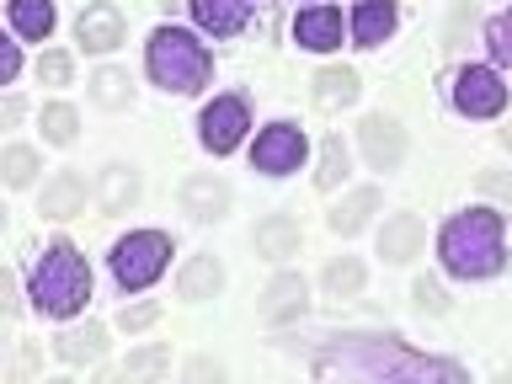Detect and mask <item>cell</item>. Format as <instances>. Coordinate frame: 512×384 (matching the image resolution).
<instances>
[{
    "label": "cell",
    "mask_w": 512,
    "mask_h": 384,
    "mask_svg": "<svg viewBox=\"0 0 512 384\" xmlns=\"http://www.w3.org/2000/svg\"><path fill=\"white\" fill-rule=\"evenodd\" d=\"M11 27H16V38H27V43H48L59 27L54 0H11Z\"/></svg>",
    "instance_id": "obj_24"
},
{
    "label": "cell",
    "mask_w": 512,
    "mask_h": 384,
    "mask_svg": "<svg viewBox=\"0 0 512 384\" xmlns=\"http://www.w3.org/2000/svg\"><path fill=\"white\" fill-rule=\"evenodd\" d=\"M6 219H11V214H6V203H0V230H6Z\"/></svg>",
    "instance_id": "obj_45"
},
{
    "label": "cell",
    "mask_w": 512,
    "mask_h": 384,
    "mask_svg": "<svg viewBox=\"0 0 512 384\" xmlns=\"http://www.w3.org/2000/svg\"><path fill=\"white\" fill-rule=\"evenodd\" d=\"M304 304H310V283L299 278V272H278L267 288H262V304H256V315L267 320V326H288V320L304 315Z\"/></svg>",
    "instance_id": "obj_12"
},
{
    "label": "cell",
    "mask_w": 512,
    "mask_h": 384,
    "mask_svg": "<svg viewBox=\"0 0 512 384\" xmlns=\"http://www.w3.org/2000/svg\"><path fill=\"white\" fill-rule=\"evenodd\" d=\"M358 139H363V160L374 166L379 176L400 171V160H406V128L395 118H384V112H368L358 123Z\"/></svg>",
    "instance_id": "obj_9"
},
{
    "label": "cell",
    "mask_w": 512,
    "mask_h": 384,
    "mask_svg": "<svg viewBox=\"0 0 512 384\" xmlns=\"http://www.w3.org/2000/svg\"><path fill=\"white\" fill-rule=\"evenodd\" d=\"M502 150H512V123L502 128Z\"/></svg>",
    "instance_id": "obj_44"
},
{
    "label": "cell",
    "mask_w": 512,
    "mask_h": 384,
    "mask_svg": "<svg viewBox=\"0 0 512 384\" xmlns=\"http://www.w3.org/2000/svg\"><path fill=\"white\" fill-rule=\"evenodd\" d=\"M16 342H11V336H6V326H0V363H6V352H11Z\"/></svg>",
    "instance_id": "obj_43"
},
{
    "label": "cell",
    "mask_w": 512,
    "mask_h": 384,
    "mask_svg": "<svg viewBox=\"0 0 512 384\" xmlns=\"http://www.w3.org/2000/svg\"><path fill=\"white\" fill-rule=\"evenodd\" d=\"M80 208H86V176H80V171H54V176H48L43 198H38V219L64 224V219H75Z\"/></svg>",
    "instance_id": "obj_13"
},
{
    "label": "cell",
    "mask_w": 512,
    "mask_h": 384,
    "mask_svg": "<svg viewBox=\"0 0 512 384\" xmlns=\"http://www.w3.org/2000/svg\"><path fill=\"white\" fill-rule=\"evenodd\" d=\"M27 304L48 320H75L91 304V262L80 256L70 240H48L43 256L32 262L27 278Z\"/></svg>",
    "instance_id": "obj_3"
},
{
    "label": "cell",
    "mask_w": 512,
    "mask_h": 384,
    "mask_svg": "<svg viewBox=\"0 0 512 384\" xmlns=\"http://www.w3.org/2000/svg\"><path fill=\"white\" fill-rule=\"evenodd\" d=\"M139 192H144V182H139L134 166H107L96 176V203H102L107 214H128V208L139 203Z\"/></svg>",
    "instance_id": "obj_22"
},
{
    "label": "cell",
    "mask_w": 512,
    "mask_h": 384,
    "mask_svg": "<svg viewBox=\"0 0 512 384\" xmlns=\"http://www.w3.org/2000/svg\"><path fill=\"white\" fill-rule=\"evenodd\" d=\"M96 384H128V374L112 368V363H96Z\"/></svg>",
    "instance_id": "obj_42"
},
{
    "label": "cell",
    "mask_w": 512,
    "mask_h": 384,
    "mask_svg": "<svg viewBox=\"0 0 512 384\" xmlns=\"http://www.w3.org/2000/svg\"><path fill=\"white\" fill-rule=\"evenodd\" d=\"M54 352H59V358L64 363H102L107 358V326H102V320H75V326H64L59 336H54Z\"/></svg>",
    "instance_id": "obj_14"
},
{
    "label": "cell",
    "mask_w": 512,
    "mask_h": 384,
    "mask_svg": "<svg viewBox=\"0 0 512 384\" xmlns=\"http://www.w3.org/2000/svg\"><path fill=\"white\" fill-rule=\"evenodd\" d=\"M475 187L486 192L491 203H502V208H512V171H496V166H491V171H480V176H475Z\"/></svg>",
    "instance_id": "obj_37"
},
{
    "label": "cell",
    "mask_w": 512,
    "mask_h": 384,
    "mask_svg": "<svg viewBox=\"0 0 512 384\" xmlns=\"http://www.w3.org/2000/svg\"><path fill=\"white\" fill-rule=\"evenodd\" d=\"M256 256L262 262H294L299 246H304V235H299V219H288V214H267L262 224H256Z\"/></svg>",
    "instance_id": "obj_17"
},
{
    "label": "cell",
    "mask_w": 512,
    "mask_h": 384,
    "mask_svg": "<svg viewBox=\"0 0 512 384\" xmlns=\"http://www.w3.org/2000/svg\"><path fill=\"white\" fill-rule=\"evenodd\" d=\"M16 75H22V48L11 43V32H0V86H11Z\"/></svg>",
    "instance_id": "obj_40"
},
{
    "label": "cell",
    "mask_w": 512,
    "mask_h": 384,
    "mask_svg": "<svg viewBox=\"0 0 512 384\" xmlns=\"http://www.w3.org/2000/svg\"><path fill=\"white\" fill-rule=\"evenodd\" d=\"M395 27H400L395 0H358V11H352V43L358 48H379Z\"/></svg>",
    "instance_id": "obj_19"
},
{
    "label": "cell",
    "mask_w": 512,
    "mask_h": 384,
    "mask_svg": "<svg viewBox=\"0 0 512 384\" xmlns=\"http://www.w3.org/2000/svg\"><path fill=\"white\" fill-rule=\"evenodd\" d=\"M363 96V80L352 64H326V70L315 75V107L320 112H336V107H352Z\"/></svg>",
    "instance_id": "obj_21"
},
{
    "label": "cell",
    "mask_w": 512,
    "mask_h": 384,
    "mask_svg": "<svg viewBox=\"0 0 512 384\" xmlns=\"http://www.w3.org/2000/svg\"><path fill=\"white\" fill-rule=\"evenodd\" d=\"M123 38H128V22L112 0H96V6L75 16V43L86 54H112V48H123Z\"/></svg>",
    "instance_id": "obj_10"
},
{
    "label": "cell",
    "mask_w": 512,
    "mask_h": 384,
    "mask_svg": "<svg viewBox=\"0 0 512 384\" xmlns=\"http://www.w3.org/2000/svg\"><path fill=\"white\" fill-rule=\"evenodd\" d=\"M347 166H352L347 144H342V134H331L326 144H320V166H315V187H320V192H336V187L347 182Z\"/></svg>",
    "instance_id": "obj_29"
},
{
    "label": "cell",
    "mask_w": 512,
    "mask_h": 384,
    "mask_svg": "<svg viewBox=\"0 0 512 384\" xmlns=\"http://www.w3.org/2000/svg\"><path fill=\"white\" fill-rule=\"evenodd\" d=\"M182 384H230V374H224V363H214L203 352V358H192L187 368H182Z\"/></svg>",
    "instance_id": "obj_38"
},
{
    "label": "cell",
    "mask_w": 512,
    "mask_h": 384,
    "mask_svg": "<svg viewBox=\"0 0 512 384\" xmlns=\"http://www.w3.org/2000/svg\"><path fill=\"white\" fill-rule=\"evenodd\" d=\"M230 203H235V192L224 176H187L182 182V214L192 224H219L230 214Z\"/></svg>",
    "instance_id": "obj_11"
},
{
    "label": "cell",
    "mask_w": 512,
    "mask_h": 384,
    "mask_svg": "<svg viewBox=\"0 0 512 384\" xmlns=\"http://www.w3.org/2000/svg\"><path fill=\"white\" fill-rule=\"evenodd\" d=\"M374 214H379V187H352L347 198L326 214V224H331L336 235H358Z\"/></svg>",
    "instance_id": "obj_23"
},
{
    "label": "cell",
    "mask_w": 512,
    "mask_h": 384,
    "mask_svg": "<svg viewBox=\"0 0 512 384\" xmlns=\"http://www.w3.org/2000/svg\"><path fill=\"white\" fill-rule=\"evenodd\" d=\"M187 11H192V22H198L208 38H235V32L251 22L246 0H192Z\"/></svg>",
    "instance_id": "obj_20"
},
{
    "label": "cell",
    "mask_w": 512,
    "mask_h": 384,
    "mask_svg": "<svg viewBox=\"0 0 512 384\" xmlns=\"http://www.w3.org/2000/svg\"><path fill=\"white\" fill-rule=\"evenodd\" d=\"M171 251L176 246H171L166 230H128L118 246H112V278H118V288H128V294H139V288L166 278Z\"/></svg>",
    "instance_id": "obj_5"
},
{
    "label": "cell",
    "mask_w": 512,
    "mask_h": 384,
    "mask_svg": "<svg viewBox=\"0 0 512 384\" xmlns=\"http://www.w3.org/2000/svg\"><path fill=\"white\" fill-rule=\"evenodd\" d=\"M438 262L448 278L486 283L507 267V219L496 208H464L443 224L438 235Z\"/></svg>",
    "instance_id": "obj_2"
},
{
    "label": "cell",
    "mask_w": 512,
    "mask_h": 384,
    "mask_svg": "<svg viewBox=\"0 0 512 384\" xmlns=\"http://www.w3.org/2000/svg\"><path fill=\"white\" fill-rule=\"evenodd\" d=\"M304 155H310V139H304V128L288 123V118L267 123L262 134H256V144H251V166L262 171V176H288V171H299Z\"/></svg>",
    "instance_id": "obj_8"
},
{
    "label": "cell",
    "mask_w": 512,
    "mask_h": 384,
    "mask_svg": "<svg viewBox=\"0 0 512 384\" xmlns=\"http://www.w3.org/2000/svg\"><path fill=\"white\" fill-rule=\"evenodd\" d=\"M427 246V224L416 214H390L379 230V256L384 262H416V251Z\"/></svg>",
    "instance_id": "obj_18"
},
{
    "label": "cell",
    "mask_w": 512,
    "mask_h": 384,
    "mask_svg": "<svg viewBox=\"0 0 512 384\" xmlns=\"http://www.w3.org/2000/svg\"><path fill=\"white\" fill-rule=\"evenodd\" d=\"M38 80L48 91L70 86V80H75V54H70V48H43V54H38Z\"/></svg>",
    "instance_id": "obj_31"
},
{
    "label": "cell",
    "mask_w": 512,
    "mask_h": 384,
    "mask_svg": "<svg viewBox=\"0 0 512 384\" xmlns=\"http://www.w3.org/2000/svg\"><path fill=\"white\" fill-rule=\"evenodd\" d=\"M91 102L102 112H128L134 107V75L118 70V64H102V70L91 75Z\"/></svg>",
    "instance_id": "obj_25"
},
{
    "label": "cell",
    "mask_w": 512,
    "mask_h": 384,
    "mask_svg": "<svg viewBox=\"0 0 512 384\" xmlns=\"http://www.w3.org/2000/svg\"><path fill=\"white\" fill-rule=\"evenodd\" d=\"M38 123H43V144H54V150H70L80 134V112L70 102H48Z\"/></svg>",
    "instance_id": "obj_28"
},
{
    "label": "cell",
    "mask_w": 512,
    "mask_h": 384,
    "mask_svg": "<svg viewBox=\"0 0 512 384\" xmlns=\"http://www.w3.org/2000/svg\"><path fill=\"white\" fill-rule=\"evenodd\" d=\"M246 134H251V107L240 91H224L198 112V139L208 155H235L246 144Z\"/></svg>",
    "instance_id": "obj_7"
},
{
    "label": "cell",
    "mask_w": 512,
    "mask_h": 384,
    "mask_svg": "<svg viewBox=\"0 0 512 384\" xmlns=\"http://www.w3.org/2000/svg\"><path fill=\"white\" fill-rule=\"evenodd\" d=\"M123 374H128V384H160V379L171 374V347H160V342H150V347H128Z\"/></svg>",
    "instance_id": "obj_26"
},
{
    "label": "cell",
    "mask_w": 512,
    "mask_h": 384,
    "mask_svg": "<svg viewBox=\"0 0 512 384\" xmlns=\"http://www.w3.org/2000/svg\"><path fill=\"white\" fill-rule=\"evenodd\" d=\"M160 315H166V310H160L155 299H134V304H123V310H118V331L123 336H139V331H150Z\"/></svg>",
    "instance_id": "obj_33"
},
{
    "label": "cell",
    "mask_w": 512,
    "mask_h": 384,
    "mask_svg": "<svg viewBox=\"0 0 512 384\" xmlns=\"http://www.w3.org/2000/svg\"><path fill=\"white\" fill-rule=\"evenodd\" d=\"M326 294L331 299H352V294H363V283H368V267L358 262V256H342V262H331L326 267Z\"/></svg>",
    "instance_id": "obj_30"
},
{
    "label": "cell",
    "mask_w": 512,
    "mask_h": 384,
    "mask_svg": "<svg viewBox=\"0 0 512 384\" xmlns=\"http://www.w3.org/2000/svg\"><path fill=\"white\" fill-rule=\"evenodd\" d=\"M38 368H43V342H16V363H11L6 384H32Z\"/></svg>",
    "instance_id": "obj_35"
},
{
    "label": "cell",
    "mask_w": 512,
    "mask_h": 384,
    "mask_svg": "<svg viewBox=\"0 0 512 384\" xmlns=\"http://www.w3.org/2000/svg\"><path fill=\"white\" fill-rule=\"evenodd\" d=\"M294 38L299 48H310V54H331V48H342V11L336 6H310L294 16Z\"/></svg>",
    "instance_id": "obj_16"
},
{
    "label": "cell",
    "mask_w": 512,
    "mask_h": 384,
    "mask_svg": "<svg viewBox=\"0 0 512 384\" xmlns=\"http://www.w3.org/2000/svg\"><path fill=\"white\" fill-rule=\"evenodd\" d=\"M486 48H491L496 70H512V6L486 22Z\"/></svg>",
    "instance_id": "obj_32"
},
{
    "label": "cell",
    "mask_w": 512,
    "mask_h": 384,
    "mask_svg": "<svg viewBox=\"0 0 512 384\" xmlns=\"http://www.w3.org/2000/svg\"><path fill=\"white\" fill-rule=\"evenodd\" d=\"M496 384H512V374H496Z\"/></svg>",
    "instance_id": "obj_46"
},
{
    "label": "cell",
    "mask_w": 512,
    "mask_h": 384,
    "mask_svg": "<svg viewBox=\"0 0 512 384\" xmlns=\"http://www.w3.org/2000/svg\"><path fill=\"white\" fill-rule=\"evenodd\" d=\"M43 384H75V379H43Z\"/></svg>",
    "instance_id": "obj_47"
},
{
    "label": "cell",
    "mask_w": 512,
    "mask_h": 384,
    "mask_svg": "<svg viewBox=\"0 0 512 384\" xmlns=\"http://www.w3.org/2000/svg\"><path fill=\"white\" fill-rule=\"evenodd\" d=\"M224 288V262L214 251H198V256H187L182 272H176V294H182L187 304H203V299H214Z\"/></svg>",
    "instance_id": "obj_15"
},
{
    "label": "cell",
    "mask_w": 512,
    "mask_h": 384,
    "mask_svg": "<svg viewBox=\"0 0 512 384\" xmlns=\"http://www.w3.org/2000/svg\"><path fill=\"white\" fill-rule=\"evenodd\" d=\"M411 299H416V310L432 315V320H443V315H448V294H443V283H438V278H416V283H411Z\"/></svg>",
    "instance_id": "obj_34"
},
{
    "label": "cell",
    "mask_w": 512,
    "mask_h": 384,
    "mask_svg": "<svg viewBox=\"0 0 512 384\" xmlns=\"http://www.w3.org/2000/svg\"><path fill=\"white\" fill-rule=\"evenodd\" d=\"M38 176H43V160L32 144H6V150H0V182L6 187H32Z\"/></svg>",
    "instance_id": "obj_27"
},
{
    "label": "cell",
    "mask_w": 512,
    "mask_h": 384,
    "mask_svg": "<svg viewBox=\"0 0 512 384\" xmlns=\"http://www.w3.org/2000/svg\"><path fill=\"white\" fill-rule=\"evenodd\" d=\"M464 32H470V38H475V6H459L454 16H448V32H443V43L454 48V54L464 48Z\"/></svg>",
    "instance_id": "obj_39"
},
{
    "label": "cell",
    "mask_w": 512,
    "mask_h": 384,
    "mask_svg": "<svg viewBox=\"0 0 512 384\" xmlns=\"http://www.w3.org/2000/svg\"><path fill=\"white\" fill-rule=\"evenodd\" d=\"M22 112H27L22 96H0V134H11V128L22 123Z\"/></svg>",
    "instance_id": "obj_41"
},
{
    "label": "cell",
    "mask_w": 512,
    "mask_h": 384,
    "mask_svg": "<svg viewBox=\"0 0 512 384\" xmlns=\"http://www.w3.org/2000/svg\"><path fill=\"white\" fill-rule=\"evenodd\" d=\"M448 86H454L448 91L454 96V112H464V118H502L512 102L502 70H491V64H459Z\"/></svg>",
    "instance_id": "obj_6"
},
{
    "label": "cell",
    "mask_w": 512,
    "mask_h": 384,
    "mask_svg": "<svg viewBox=\"0 0 512 384\" xmlns=\"http://www.w3.org/2000/svg\"><path fill=\"white\" fill-rule=\"evenodd\" d=\"M144 70L160 91L171 96H198L214 80V54L192 38L187 27H155L150 48H144Z\"/></svg>",
    "instance_id": "obj_4"
},
{
    "label": "cell",
    "mask_w": 512,
    "mask_h": 384,
    "mask_svg": "<svg viewBox=\"0 0 512 384\" xmlns=\"http://www.w3.org/2000/svg\"><path fill=\"white\" fill-rule=\"evenodd\" d=\"M310 368L320 384H464L454 358L416 352L395 331H326L310 342Z\"/></svg>",
    "instance_id": "obj_1"
},
{
    "label": "cell",
    "mask_w": 512,
    "mask_h": 384,
    "mask_svg": "<svg viewBox=\"0 0 512 384\" xmlns=\"http://www.w3.org/2000/svg\"><path fill=\"white\" fill-rule=\"evenodd\" d=\"M27 310V299H22V278H16L11 267H0V320H16Z\"/></svg>",
    "instance_id": "obj_36"
}]
</instances>
